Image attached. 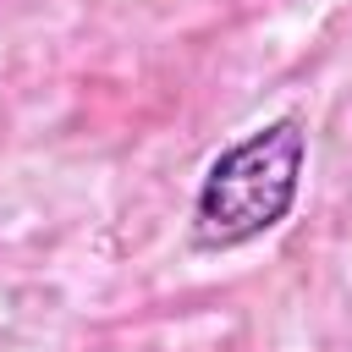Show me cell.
Segmentation results:
<instances>
[{
	"mask_svg": "<svg viewBox=\"0 0 352 352\" xmlns=\"http://www.w3.org/2000/svg\"><path fill=\"white\" fill-rule=\"evenodd\" d=\"M302 165H308V132L297 116H275L258 132L220 148L192 198V242L226 253L275 231L297 204Z\"/></svg>",
	"mask_w": 352,
	"mask_h": 352,
	"instance_id": "1",
	"label": "cell"
}]
</instances>
